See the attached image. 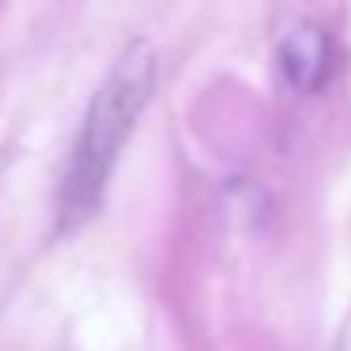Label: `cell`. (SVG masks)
<instances>
[{
  "label": "cell",
  "instance_id": "cell-2",
  "mask_svg": "<svg viewBox=\"0 0 351 351\" xmlns=\"http://www.w3.org/2000/svg\"><path fill=\"white\" fill-rule=\"evenodd\" d=\"M280 64L298 91H317L328 76V38L317 27H295L280 42Z\"/></svg>",
  "mask_w": 351,
  "mask_h": 351
},
{
  "label": "cell",
  "instance_id": "cell-1",
  "mask_svg": "<svg viewBox=\"0 0 351 351\" xmlns=\"http://www.w3.org/2000/svg\"><path fill=\"white\" fill-rule=\"evenodd\" d=\"M152 91H155V53L147 42H132L114 61V69L106 72L99 91L91 95L87 114L80 121L76 144L69 152V167H64V182H61V204H57L61 230L84 227L99 212L110 174L121 159V147L136 129Z\"/></svg>",
  "mask_w": 351,
  "mask_h": 351
}]
</instances>
